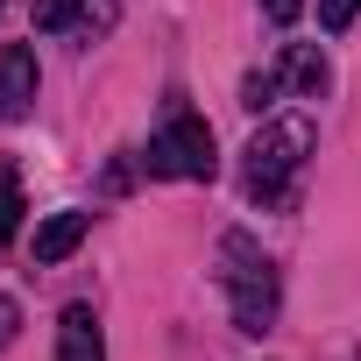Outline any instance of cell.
Returning a JSON list of instances; mask_svg holds the SVG:
<instances>
[{
    "label": "cell",
    "mask_w": 361,
    "mask_h": 361,
    "mask_svg": "<svg viewBox=\"0 0 361 361\" xmlns=\"http://www.w3.org/2000/svg\"><path fill=\"white\" fill-rule=\"evenodd\" d=\"M305 156H312V121L283 114V121L255 128V142H248V192L269 199V206H290V199H298L290 177L305 170Z\"/></svg>",
    "instance_id": "obj_1"
},
{
    "label": "cell",
    "mask_w": 361,
    "mask_h": 361,
    "mask_svg": "<svg viewBox=\"0 0 361 361\" xmlns=\"http://www.w3.org/2000/svg\"><path fill=\"white\" fill-rule=\"evenodd\" d=\"M220 283H227V298H234V326L241 333H269L276 326V262L248 241V234H227L220 241Z\"/></svg>",
    "instance_id": "obj_2"
},
{
    "label": "cell",
    "mask_w": 361,
    "mask_h": 361,
    "mask_svg": "<svg viewBox=\"0 0 361 361\" xmlns=\"http://www.w3.org/2000/svg\"><path fill=\"white\" fill-rule=\"evenodd\" d=\"M149 177H213L220 170V156H213V128L199 121V114H185L177 106L156 135H149Z\"/></svg>",
    "instance_id": "obj_3"
},
{
    "label": "cell",
    "mask_w": 361,
    "mask_h": 361,
    "mask_svg": "<svg viewBox=\"0 0 361 361\" xmlns=\"http://www.w3.org/2000/svg\"><path fill=\"white\" fill-rule=\"evenodd\" d=\"M36 106V50L8 43L0 50V121H22Z\"/></svg>",
    "instance_id": "obj_4"
},
{
    "label": "cell",
    "mask_w": 361,
    "mask_h": 361,
    "mask_svg": "<svg viewBox=\"0 0 361 361\" xmlns=\"http://www.w3.org/2000/svg\"><path fill=\"white\" fill-rule=\"evenodd\" d=\"M57 361H106V347H99V319H92V305H71V312L57 319Z\"/></svg>",
    "instance_id": "obj_5"
},
{
    "label": "cell",
    "mask_w": 361,
    "mask_h": 361,
    "mask_svg": "<svg viewBox=\"0 0 361 361\" xmlns=\"http://www.w3.org/2000/svg\"><path fill=\"white\" fill-rule=\"evenodd\" d=\"M85 234H92V213H50V220L36 227V262H64Z\"/></svg>",
    "instance_id": "obj_6"
},
{
    "label": "cell",
    "mask_w": 361,
    "mask_h": 361,
    "mask_svg": "<svg viewBox=\"0 0 361 361\" xmlns=\"http://www.w3.org/2000/svg\"><path fill=\"white\" fill-rule=\"evenodd\" d=\"M36 29L43 36H92V0H36Z\"/></svg>",
    "instance_id": "obj_7"
},
{
    "label": "cell",
    "mask_w": 361,
    "mask_h": 361,
    "mask_svg": "<svg viewBox=\"0 0 361 361\" xmlns=\"http://www.w3.org/2000/svg\"><path fill=\"white\" fill-rule=\"evenodd\" d=\"M283 78H290L305 99H319V92H326V57L305 50V43H290V50H283Z\"/></svg>",
    "instance_id": "obj_8"
},
{
    "label": "cell",
    "mask_w": 361,
    "mask_h": 361,
    "mask_svg": "<svg viewBox=\"0 0 361 361\" xmlns=\"http://www.w3.org/2000/svg\"><path fill=\"white\" fill-rule=\"evenodd\" d=\"M22 177H15V163H0V241H15L22 234Z\"/></svg>",
    "instance_id": "obj_9"
},
{
    "label": "cell",
    "mask_w": 361,
    "mask_h": 361,
    "mask_svg": "<svg viewBox=\"0 0 361 361\" xmlns=\"http://www.w3.org/2000/svg\"><path fill=\"white\" fill-rule=\"evenodd\" d=\"M276 85H283V71H255V78L241 85V106H248V114H269V106H276Z\"/></svg>",
    "instance_id": "obj_10"
},
{
    "label": "cell",
    "mask_w": 361,
    "mask_h": 361,
    "mask_svg": "<svg viewBox=\"0 0 361 361\" xmlns=\"http://www.w3.org/2000/svg\"><path fill=\"white\" fill-rule=\"evenodd\" d=\"M354 15H361V0H319V22H326L333 36H340V29H347Z\"/></svg>",
    "instance_id": "obj_11"
},
{
    "label": "cell",
    "mask_w": 361,
    "mask_h": 361,
    "mask_svg": "<svg viewBox=\"0 0 361 361\" xmlns=\"http://www.w3.org/2000/svg\"><path fill=\"white\" fill-rule=\"evenodd\" d=\"M262 15H269V22H276V29H290V22H298V15H305V0H262Z\"/></svg>",
    "instance_id": "obj_12"
},
{
    "label": "cell",
    "mask_w": 361,
    "mask_h": 361,
    "mask_svg": "<svg viewBox=\"0 0 361 361\" xmlns=\"http://www.w3.org/2000/svg\"><path fill=\"white\" fill-rule=\"evenodd\" d=\"M15 326H22V305H15V298H0V347L15 340Z\"/></svg>",
    "instance_id": "obj_13"
},
{
    "label": "cell",
    "mask_w": 361,
    "mask_h": 361,
    "mask_svg": "<svg viewBox=\"0 0 361 361\" xmlns=\"http://www.w3.org/2000/svg\"><path fill=\"white\" fill-rule=\"evenodd\" d=\"M0 8H8V0H0Z\"/></svg>",
    "instance_id": "obj_14"
}]
</instances>
